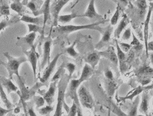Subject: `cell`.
Returning a JSON list of instances; mask_svg holds the SVG:
<instances>
[{"mask_svg":"<svg viewBox=\"0 0 153 116\" xmlns=\"http://www.w3.org/2000/svg\"><path fill=\"white\" fill-rule=\"evenodd\" d=\"M136 97V99L134 102V104L131 106V107L129 110V112L128 113V115H137V108L139 106V97L137 95Z\"/></svg>","mask_w":153,"mask_h":116,"instance_id":"f546056e","label":"cell"},{"mask_svg":"<svg viewBox=\"0 0 153 116\" xmlns=\"http://www.w3.org/2000/svg\"><path fill=\"white\" fill-rule=\"evenodd\" d=\"M132 36H133V37H132L133 38V40L131 42V46H138V45H139V44H141L140 42H139V40L137 39V38L135 36L134 34H132Z\"/></svg>","mask_w":153,"mask_h":116,"instance_id":"bcb514c9","label":"cell"},{"mask_svg":"<svg viewBox=\"0 0 153 116\" xmlns=\"http://www.w3.org/2000/svg\"><path fill=\"white\" fill-rule=\"evenodd\" d=\"M4 55L7 58V63L1 62L2 64L8 71L9 79H11L13 75H16L17 77H21L19 75V67L23 63L27 61V59L24 57H20L18 58H13L11 55H10L7 52L4 53Z\"/></svg>","mask_w":153,"mask_h":116,"instance_id":"6da1fadb","label":"cell"},{"mask_svg":"<svg viewBox=\"0 0 153 116\" xmlns=\"http://www.w3.org/2000/svg\"><path fill=\"white\" fill-rule=\"evenodd\" d=\"M116 49H117V58L118 60V64L120 65V70L121 73L124 74L127 70V62H126V55L124 52L122 50V49L119 46L118 42L117 40H115Z\"/></svg>","mask_w":153,"mask_h":116,"instance_id":"8992f818","label":"cell"},{"mask_svg":"<svg viewBox=\"0 0 153 116\" xmlns=\"http://www.w3.org/2000/svg\"><path fill=\"white\" fill-rule=\"evenodd\" d=\"M61 55V54L56 55V57L48 64L47 67L45 68V71H44V73H43L42 77L40 78V81L42 82H43V83H45L46 81H48L49 77H50L51 73H53V70H54L55 65L56 64V62H57L58 59Z\"/></svg>","mask_w":153,"mask_h":116,"instance_id":"ba28073f","label":"cell"},{"mask_svg":"<svg viewBox=\"0 0 153 116\" xmlns=\"http://www.w3.org/2000/svg\"><path fill=\"white\" fill-rule=\"evenodd\" d=\"M105 77L107 79L109 80H113L114 79V75H113V73L111 70H107L105 72Z\"/></svg>","mask_w":153,"mask_h":116,"instance_id":"7dc6e473","label":"cell"},{"mask_svg":"<svg viewBox=\"0 0 153 116\" xmlns=\"http://www.w3.org/2000/svg\"><path fill=\"white\" fill-rule=\"evenodd\" d=\"M50 2L51 0H45L43 7L42 9V13L44 14V19H43V30L44 31L45 26L49 18V12H50Z\"/></svg>","mask_w":153,"mask_h":116,"instance_id":"603a6c76","label":"cell"},{"mask_svg":"<svg viewBox=\"0 0 153 116\" xmlns=\"http://www.w3.org/2000/svg\"><path fill=\"white\" fill-rule=\"evenodd\" d=\"M28 32H43L44 31H43V28H41V26H39L38 25H35V24H30L29 23L28 25Z\"/></svg>","mask_w":153,"mask_h":116,"instance_id":"d590c367","label":"cell"},{"mask_svg":"<svg viewBox=\"0 0 153 116\" xmlns=\"http://www.w3.org/2000/svg\"><path fill=\"white\" fill-rule=\"evenodd\" d=\"M26 6H27V7L30 9L33 13H35V12L36 11V6L35 3L34 2L30 1V2L28 3L27 5H26Z\"/></svg>","mask_w":153,"mask_h":116,"instance_id":"ee69618b","label":"cell"},{"mask_svg":"<svg viewBox=\"0 0 153 116\" xmlns=\"http://www.w3.org/2000/svg\"><path fill=\"white\" fill-rule=\"evenodd\" d=\"M100 58L101 55L99 54V52H94L88 55L87 58L85 59V61L87 62V64L90 65L93 69H95L96 65H97V64H99Z\"/></svg>","mask_w":153,"mask_h":116,"instance_id":"d6986e66","label":"cell"},{"mask_svg":"<svg viewBox=\"0 0 153 116\" xmlns=\"http://www.w3.org/2000/svg\"><path fill=\"white\" fill-rule=\"evenodd\" d=\"M105 21H97L94 23H91V24L89 25H65V26H58L57 27L55 28V31L58 32L59 33H61V34H65V33H71L73 32L74 31H80V30H84V29H94V30H97L98 31H102V29L99 27V25L102 24V23H104Z\"/></svg>","mask_w":153,"mask_h":116,"instance_id":"7a4b0ae2","label":"cell"},{"mask_svg":"<svg viewBox=\"0 0 153 116\" xmlns=\"http://www.w3.org/2000/svg\"><path fill=\"white\" fill-rule=\"evenodd\" d=\"M57 81H52V82L50 84V86H49V90L44 94V97L43 98H44L45 101L47 102L48 105H51L53 101H54L55 94L56 88H57V86H56Z\"/></svg>","mask_w":153,"mask_h":116,"instance_id":"8fae6325","label":"cell"},{"mask_svg":"<svg viewBox=\"0 0 153 116\" xmlns=\"http://www.w3.org/2000/svg\"><path fill=\"white\" fill-rule=\"evenodd\" d=\"M123 4H124L125 5H127L128 4V0H120Z\"/></svg>","mask_w":153,"mask_h":116,"instance_id":"816d5d0a","label":"cell"},{"mask_svg":"<svg viewBox=\"0 0 153 116\" xmlns=\"http://www.w3.org/2000/svg\"><path fill=\"white\" fill-rule=\"evenodd\" d=\"M143 46L141 44H140L138 45V46H134V49H135V50L139 51V50H140V49H141L143 48Z\"/></svg>","mask_w":153,"mask_h":116,"instance_id":"f907efd6","label":"cell"},{"mask_svg":"<svg viewBox=\"0 0 153 116\" xmlns=\"http://www.w3.org/2000/svg\"><path fill=\"white\" fill-rule=\"evenodd\" d=\"M101 56L102 57H105L106 59H109L113 64L115 66H118V60L117 58V55H116V53L115 52V49L113 46H110L106 49L105 51H102L99 52Z\"/></svg>","mask_w":153,"mask_h":116,"instance_id":"30bf717a","label":"cell"},{"mask_svg":"<svg viewBox=\"0 0 153 116\" xmlns=\"http://www.w3.org/2000/svg\"><path fill=\"white\" fill-rule=\"evenodd\" d=\"M18 80H19L18 83L19 84L20 88H21V91L22 97L24 98L25 99H28L30 97L29 91L25 87V86L24 83H23V82L22 81L21 77H18Z\"/></svg>","mask_w":153,"mask_h":116,"instance_id":"1f68e13d","label":"cell"},{"mask_svg":"<svg viewBox=\"0 0 153 116\" xmlns=\"http://www.w3.org/2000/svg\"><path fill=\"white\" fill-rule=\"evenodd\" d=\"M78 97L79 103H81L84 108L88 109L94 108V100L89 92L84 86H81L79 87L78 90Z\"/></svg>","mask_w":153,"mask_h":116,"instance_id":"277c9868","label":"cell"},{"mask_svg":"<svg viewBox=\"0 0 153 116\" xmlns=\"http://www.w3.org/2000/svg\"><path fill=\"white\" fill-rule=\"evenodd\" d=\"M53 111V107L51 106V105L46 106L45 107H43L39 110V113L41 115H45L50 114L51 112Z\"/></svg>","mask_w":153,"mask_h":116,"instance_id":"e575fe53","label":"cell"},{"mask_svg":"<svg viewBox=\"0 0 153 116\" xmlns=\"http://www.w3.org/2000/svg\"><path fill=\"white\" fill-rule=\"evenodd\" d=\"M70 79L68 77L62 76L60 79L59 84L57 86L58 88V97H57V104L55 112V115H61L62 114V106L65 103V92L67 88V86Z\"/></svg>","mask_w":153,"mask_h":116,"instance_id":"3957f363","label":"cell"},{"mask_svg":"<svg viewBox=\"0 0 153 116\" xmlns=\"http://www.w3.org/2000/svg\"><path fill=\"white\" fill-rule=\"evenodd\" d=\"M66 69H67L69 73V75L68 77L70 80H71L73 73H74L76 69V65L74 64H72V63H68V64L66 65Z\"/></svg>","mask_w":153,"mask_h":116,"instance_id":"8d00e7d4","label":"cell"},{"mask_svg":"<svg viewBox=\"0 0 153 116\" xmlns=\"http://www.w3.org/2000/svg\"><path fill=\"white\" fill-rule=\"evenodd\" d=\"M82 15H79L77 14V13H71V14H68V15H60L58 17V21L61 23H68L70 21H71L72 19H74L75 18H78V17H82Z\"/></svg>","mask_w":153,"mask_h":116,"instance_id":"d4e9b609","label":"cell"},{"mask_svg":"<svg viewBox=\"0 0 153 116\" xmlns=\"http://www.w3.org/2000/svg\"><path fill=\"white\" fill-rule=\"evenodd\" d=\"M64 73H65L64 67H63V65H62L61 67L58 69V71H56V73L54 75V76H53V77L51 79V81H58L60 78H61L62 77Z\"/></svg>","mask_w":153,"mask_h":116,"instance_id":"f35d334b","label":"cell"},{"mask_svg":"<svg viewBox=\"0 0 153 116\" xmlns=\"http://www.w3.org/2000/svg\"><path fill=\"white\" fill-rule=\"evenodd\" d=\"M18 1H26L27 2L28 0H18Z\"/></svg>","mask_w":153,"mask_h":116,"instance_id":"db71d44e","label":"cell"},{"mask_svg":"<svg viewBox=\"0 0 153 116\" xmlns=\"http://www.w3.org/2000/svg\"><path fill=\"white\" fill-rule=\"evenodd\" d=\"M120 7L119 5H118L116 9V11L114 13V15H113L112 17L111 20V25H115L117 24L119 17H120Z\"/></svg>","mask_w":153,"mask_h":116,"instance_id":"d6a6232c","label":"cell"},{"mask_svg":"<svg viewBox=\"0 0 153 116\" xmlns=\"http://www.w3.org/2000/svg\"><path fill=\"white\" fill-rule=\"evenodd\" d=\"M94 73V69H93L90 65L88 64H85L83 70L82 72V75L80 78L79 79V81H80L81 83L83 82L88 80L90 78L91 75Z\"/></svg>","mask_w":153,"mask_h":116,"instance_id":"2e32d148","label":"cell"},{"mask_svg":"<svg viewBox=\"0 0 153 116\" xmlns=\"http://www.w3.org/2000/svg\"><path fill=\"white\" fill-rule=\"evenodd\" d=\"M20 21H23L25 22L30 23V24H35V25H40L43 23V19L42 17H32L28 15H22L21 18L20 19Z\"/></svg>","mask_w":153,"mask_h":116,"instance_id":"cb8c5ba5","label":"cell"},{"mask_svg":"<svg viewBox=\"0 0 153 116\" xmlns=\"http://www.w3.org/2000/svg\"><path fill=\"white\" fill-rule=\"evenodd\" d=\"M129 24V19L128 18V16L126 15H124V17L122 18V19L120 22L119 25H118V27L116 28L114 31V37L116 38H120V35L122 34V32L126 28V26Z\"/></svg>","mask_w":153,"mask_h":116,"instance_id":"ac0fdd59","label":"cell"},{"mask_svg":"<svg viewBox=\"0 0 153 116\" xmlns=\"http://www.w3.org/2000/svg\"><path fill=\"white\" fill-rule=\"evenodd\" d=\"M119 46L120 47V48L122 49V50L123 52H128L129 49H131V44H126V43H124V42H120L119 44Z\"/></svg>","mask_w":153,"mask_h":116,"instance_id":"b9f144b4","label":"cell"},{"mask_svg":"<svg viewBox=\"0 0 153 116\" xmlns=\"http://www.w3.org/2000/svg\"><path fill=\"white\" fill-rule=\"evenodd\" d=\"M25 54L27 56L28 59L30 63L31 66L32 67L33 73H34V77H36V71H37V63H38V55L36 53V49L34 46H32L31 49L29 51H25Z\"/></svg>","mask_w":153,"mask_h":116,"instance_id":"52a82bcc","label":"cell"},{"mask_svg":"<svg viewBox=\"0 0 153 116\" xmlns=\"http://www.w3.org/2000/svg\"><path fill=\"white\" fill-rule=\"evenodd\" d=\"M20 112V109L19 108H16V109H15V114H17V113H19V112Z\"/></svg>","mask_w":153,"mask_h":116,"instance_id":"f5cc1de1","label":"cell"},{"mask_svg":"<svg viewBox=\"0 0 153 116\" xmlns=\"http://www.w3.org/2000/svg\"><path fill=\"white\" fill-rule=\"evenodd\" d=\"M1 13H0V19H1Z\"/></svg>","mask_w":153,"mask_h":116,"instance_id":"11a10c76","label":"cell"},{"mask_svg":"<svg viewBox=\"0 0 153 116\" xmlns=\"http://www.w3.org/2000/svg\"><path fill=\"white\" fill-rule=\"evenodd\" d=\"M131 28H128L124 31L122 38V40H129L131 38Z\"/></svg>","mask_w":153,"mask_h":116,"instance_id":"7bdbcfd3","label":"cell"},{"mask_svg":"<svg viewBox=\"0 0 153 116\" xmlns=\"http://www.w3.org/2000/svg\"><path fill=\"white\" fill-rule=\"evenodd\" d=\"M28 112L29 115H36V113L34 112V110H33V108H30Z\"/></svg>","mask_w":153,"mask_h":116,"instance_id":"681fc988","label":"cell"},{"mask_svg":"<svg viewBox=\"0 0 153 116\" xmlns=\"http://www.w3.org/2000/svg\"><path fill=\"white\" fill-rule=\"evenodd\" d=\"M112 30L113 28L111 27V26H108V28L106 30V31L104 32V33H103L101 40L99 41V44L96 46V47H97V48H100L102 47V46H103L105 44H106V43H108L110 41Z\"/></svg>","mask_w":153,"mask_h":116,"instance_id":"44dd1931","label":"cell"},{"mask_svg":"<svg viewBox=\"0 0 153 116\" xmlns=\"http://www.w3.org/2000/svg\"><path fill=\"white\" fill-rule=\"evenodd\" d=\"M71 0H54L50 6V11L53 18V26H56L58 25V17L62 9Z\"/></svg>","mask_w":153,"mask_h":116,"instance_id":"5b68a950","label":"cell"},{"mask_svg":"<svg viewBox=\"0 0 153 116\" xmlns=\"http://www.w3.org/2000/svg\"><path fill=\"white\" fill-rule=\"evenodd\" d=\"M0 13L3 16L10 15V7L6 3H2L0 5Z\"/></svg>","mask_w":153,"mask_h":116,"instance_id":"836d02e7","label":"cell"},{"mask_svg":"<svg viewBox=\"0 0 153 116\" xmlns=\"http://www.w3.org/2000/svg\"><path fill=\"white\" fill-rule=\"evenodd\" d=\"M10 7L13 11L16 12L18 14L21 15V13L24 11V7H23L22 3H21V1H19L18 0H15V1L12 3L11 4V6Z\"/></svg>","mask_w":153,"mask_h":116,"instance_id":"83f0119b","label":"cell"},{"mask_svg":"<svg viewBox=\"0 0 153 116\" xmlns=\"http://www.w3.org/2000/svg\"><path fill=\"white\" fill-rule=\"evenodd\" d=\"M145 90V86H139L138 87H137L136 88L134 89V91L130 92V93L128 94L126 97H120V100L121 101H126V100H134V98H135V97H137V95H139L141 93H142Z\"/></svg>","mask_w":153,"mask_h":116,"instance_id":"ffe728a7","label":"cell"},{"mask_svg":"<svg viewBox=\"0 0 153 116\" xmlns=\"http://www.w3.org/2000/svg\"><path fill=\"white\" fill-rule=\"evenodd\" d=\"M118 87V84L114 80V79H113V80H109V79H107V81L106 82V88L109 97H112L114 96V92L117 90Z\"/></svg>","mask_w":153,"mask_h":116,"instance_id":"7402d4cb","label":"cell"},{"mask_svg":"<svg viewBox=\"0 0 153 116\" xmlns=\"http://www.w3.org/2000/svg\"><path fill=\"white\" fill-rule=\"evenodd\" d=\"M82 83L79 79H72L71 81V85H70V95H71V98H72L73 101L75 102L76 105L78 106V108L79 110H80V103L78 100V94H77V89L79 87Z\"/></svg>","mask_w":153,"mask_h":116,"instance_id":"9c48e42d","label":"cell"},{"mask_svg":"<svg viewBox=\"0 0 153 116\" xmlns=\"http://www.w3.org/2000/svg\"><path fill=\"white\" fill-rule=\"evenodd\" d=\"M0 82H1L2 87L6 88L9 94L11 92H16L18 90V88L13 83V82L10 79L0 77Z\"/></svg>","mask_w":153,"mask_h":116,"instance_id":"e0dca14e","label":"cell"},{"mask_svg":"<svg viewBox=\"0 0 153 116\" xmlns=\"http://www.w3.org/2000/svg\"><path fill=\"white\" fill-rule=\"evenodd\" d=\"M34 100H35V103L36 106H37L38 108L42 107L45 104L44 98L42 97H36L34 98Z\"/></svg>","mask_w":153,"mask_h":116,"instance_id":"60d3db41","label":"cell"},{"mask_svg":"<svg viewBox=\"0 0 153 116\" xmlns=\"http://www.w3.org/2000/svg\"><path fill=\"white\" fill-rule=\"evenodd\" d=\"M36 32H30V34L26 35L25 37H23L19 39H21V40L26 43V44H28L32 47V46H34V41L36 38Z\"/></svg>","mask_w":153,"mask_h":116,"instance_id":"f1b7e54d","label":"cell"},{"mask_svg":"<svg viewBox=\"0 0 153 116\" xmlns=\"http://www.w3.org/2000/svg\"><path fill=\"white\" fill-rule=\"evenodd\" d=\"M152 69L149 67V66L144 65L143 67L139 69L138 71L137 72V75L138 77H149L151 76H152Z\"/></svg>","mask_w":153,"mask_h":116,"instance_id":"484cf974","label":"cell"},{"mask_svg":"<svg viewBox=\"0 0 153 116\" xmlns=\"http://www.w3.org/2000/svg\"><path fill=\"white\" fill-rule=\"evenodd\" d=\"M95 0H90L88 7V9L84 14H82L83 16L88 17L89 19H102V16L97 13L95 7Z\"/></svg>","mask_w":153,"mask_h":116,"instance_id":"4fadbf2b","label":"cell"},{"mask_svg":"<svg viewBox=\"0 0 153 116\" xmlns=\"http://www.w3.org/2000/svg\"><path fill=\"white\" fill-rule=\"evenodd\" d=\"M77 42H78V40H75L74 42L72 43V45H71L69 47H68L66 49V53H67L69 55H71L72 58H77L78 55V53L76 51V49L74 48L75 45L76 44Z\"/></svg>","mask_w":153,"mask_h":116,"instance_id":"4dcf8cb0","label":"cell"},{"mask_svg":"<svg viewBox=\"0 0 153 116\" xmlns=\"http://www.w3.org/2000/svg\"><path fill=\"white\" fill-rule=\"evenodd\" d=\"M136 5L141 11H145L147 8V0H137Z\"/></svg>","mask_w":153,"mask_h":116,"instance_id":"74e56055","label":"cell"},{"mask_svg":"<svg viewBox=\"0 0 153 116\" xmlns=\"http://www.w3.org/2000/svg\"><path fill=\"white\" fill-rule=\"evenodd\" d=\"M11 110H9V109H5V108H3L1 106H0V116H2V115H4L5 114H7L11 111Z\"/></svg>","mask_w":153,"mask_h":116,"instance_id":"c3c4849f","label":"cell"},{"mask_svg":"<svg viewBox=\"0 0 153 116\" xmlns=\"http://www.w3.org/2000/svg\"><path fill=\"white\" fill-rule=\"evenodd\" d=\"M152 11V2L150 3V6H149V9L147 13V17L145 19V22L144 24V41H145V47L147 48V43H148V39H149V23H150V20L151 17V14Z\"/></svg>","mask_w":153,"mask_h":116,"instance_id":"5bb4252c","label":"cell"},{"mask_svg":"<svg viewBox=\"0 0 153 116\" xmlns=\"http://www.w3.org/2000/svg\"><path fill=\"white\" fill-rule=\"evenodd\" d=\"M149 96L147 92H145L142 94L141 102L140 104V108H139V112L143 114L146 115H148L149 112Z\"/></svg>","mask_w":153,"mask_h":116,"instance_id":"9a60e30c","label":"cell"},{"mask_svg":"<svg viewBox=\"0 0 153 116\" xmlns=\"http://www.w3.org/2000/svg\"><path fill=\"white\" fill-rule=\"evenodd\" d=\"M51 46V40L48 39L44 44V57L41 64V69H44L46 65L50 62V52Z\"/></svg>","mask_w":153,"mask_h":116,"instance_id":"7c38bea8","label":"cell"},{"mask_svg":"<svg viewBox=\"0 0 153 116\" xmlns=\"http://www.w3.org/2000/svg\"><path fill=\"white\" fill-rule=\"evenodd\" d=\"M151 81V79L148 77H139L138 78V82L139 83H141L142 86L148 85Z\"/></svg>","mask_w":153,"mask_h":116,"instance_id":"ab89813d","label":"cell"},{"mask_svg":"<svg viewBox=\"0 0 153 116\" xmlns=\"http://www.w3.org/2000/svg\"><path fill=\"white\" fill-rule=\"evenodd\" d=\"M9 25V22L8 21H5V20H3L1 22H0V32L5 29Z\"/></svg>","mask_w":153,"mask_h":116,"instance_id":"f6af8a7d","label":"cell"},{"mask_svg":"<svg viewBox=\"0 0 153 116\" xmlns=\"http://www.w3.org/2000/svg\"><path fill=\"white\" fill-rule=\"evenodd\" d=\"M0 97H1V100L3 101V103H4L6 108L9 109V110H12L13 104H11V102L9 100L7 97L1 82H0Z\"/></svg>","mask_w":153,"mask_h":116,"instance_id":"4316f807","label":"cell"}]
</instances>
